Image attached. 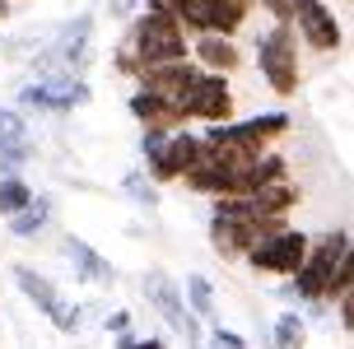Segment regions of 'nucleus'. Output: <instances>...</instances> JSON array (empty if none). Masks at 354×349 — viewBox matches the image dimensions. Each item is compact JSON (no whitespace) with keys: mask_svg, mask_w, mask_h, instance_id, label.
Instances as JSON below:
<instances>
[{"mask_svg":"<svg viewBox=\"0 0 354 349\" xmlns=\"http://www.w3.org/2000/svg\"><path fill=\"white\" fill-rule=\"evenodd\" d=\"M196 75H201V66H196L192 56H187V61H168V66H149V70H140V88L159 93L163 103H168L177 117L187 122L182 103H187V88L196 84Z\"/></svg>","mask_w":354,"mask_h":349,"instance_id":"obj_12","label":"nucleus"},{"mask_svg":"<svg viewBox=\"0 0 354 349\" xmlns=\"http://www.w3.org/2000/svg\"><path fill=\"white\" fill-rule=\"evenodd\" d=\"M126 349H168V345H163V340H154V335H149V340H131V345H126Z\"/></svg>","mask_w":354,"mask_h":349,"instance_id":"obj_26","label":"nucleus"},{"mask_svg":"<svg viewBox=\"0 0 354 349\" xmlns=\"http://www.w3.org/2000/svg\"><path fill=\"white\" fill-rule=\"evenodd\" d=\"M345 256H350V233H345V228H331V233H322L317 243H308V256H303V265L294 270V294L308 298V303L326 298Z\"/></svg>","mask_w":354,"mask_h":349,"instance_id":"obj_3","label":"nucleus"},{"mask_svg":"<svg viewBox=\"0 0 354 349\" xmlns=\"http://www.w3.org/2000/svg\"><path fill=\"white\" fill-rule=\"evenodd\" d=\"M308 243H313V238L299 233V228H280V233L261 238L243 261H248L252 270H261V275H294L303 265V256H308Z\"/></svg>","mask_w":354,"mask_h":349,"instance_id":"obj_8","label":"nucleus"},{"mask_svg":"<svg viewBox=\"0 0 354 349\" xmlns=\"http://www.w3.org/2000/svg\"><path fill=\"white\" fill-rule=\"evenodd\" d=\"M107 331H112V335H126V331H131V312H126V308H117V312L107 317Z\"/></svg>","mask_w":354,"mask_h":349,"instance_id":"obj_25","label":"nucleus"},{"mask_svg":"<svg viewBox=\"0 0 354 349\" xmlns=\"http://www.w3.org/2000/svg\"><path fill=\"white\" fill-rule=\"evenodd\" d=\"M15 279H19V289L28 294V303H37V308L52 317V321H56V326H61L66 335L80 331L84 312H80V308H66V303H61V294H56V284H52L47 275H37L33 265H15Z\"/></svg>","mask_w":354,"mask_h":349,"instance_id":"obj_13","label":"nucleus"},{"mask_svg":"<svg viewBox=\"0 0 354 349\" xmlns=\"http://www.w3.org/2000/svg\"><path fill=\"white\" fill-rule=\"evenodd\" d=\"M210 349H248V340L233 335V331H224V326H214L210 331Z\"/></svg>","mask_w":354,"mask_h":349,"instance_id":"obj_24","label":"nucleus"},{"mask_svg":"<svg viewBox=\"0 0 354 349\" xmlns=\"http://www.w3.org/2000/svg\"><path fill=\"white\" fill-rule=\"evenodd\" d=\"M182 112H187V122H205V126H224L233 122V88L224 75H214V70H201L196 75V84L187 88V103H182Z\"/></svg>","mask_w":354,"mask_h":349,"instance_id":"obj_10","label":"nucleus"},{"mask_svg":"<svg viewBox=\"0 0 354 349\" xmlns=\"http://www.w3.org/2000/svg\"><path fill=\"white\" fill-rule=\"evenodd\" d=\"M33 200V187L24 182L19 173H10V177H0V214L10 219V214H19V209Z\"/></svg>","mask_w":354,"mask_h":349,"instance_id":"obj_19","label":"nucleus"},{"mask_svg":"<svg viewBox=\"0 0 354 349\" xmlns=\"http://www.w3.org/2000/svg\"><path fill=\"white\" fill-rule=\"evenodd\" d=\"M66 256H71V265H75V275L80 279H88V284H112L117 279V265L107 261L98 247H88L84 238H66Z\"/></svg>","mask_w":354,"mask_h":349,"instance_id":"obj_16","label":"nucleus"},{"mask_svg":"<svg viewBox=\"0 0 354 349\" xmlns=\"http://www.w3.org/2000/svg\"><path fill=\"white\" fill-rule=\"evenodd\" d=\"M33 158V144L28 140H19V144H0V177H10L15 168H24Z\"/></svg>","mask_w":354,"mask_h":349,"instance_id":"obj_21","label":"nucleus"},{"mask_svg":"<svg viewBox=\"0 0 354 349\" xmlns=\"http://www.w3.org/2000/svg\"><path fill=\"white\" fill-rule=\"evenodd\" d=\"M168 61H187V33L168 10H145L126 42L117 47V70L122 75H140L149 66H168Z\"/></svg>","mask_w":354,"mask_h":349,"instance_id":"obj_2","label":"nucleus"},{"mask_svg":"<svg viewBox=\"0 0 354 349\" xmlns=\"http://www.w3.org/2000/svg\"><path fill=\"white\" fill-rule=\"evenodd\" d=\"M201 158H205V140L177 126V131H168V144H163V154L149 163V173H154V182H182Z\"/></svg>","mask_w":354,"mask_h":349,"instance_id":"obj_14","label":"nucleus"},{"mask_svg":"<svg viewBox=\"0 0 354 349\" xmlns=\"http://www.w3.org/2000/svg\"><path fill=\"white\" fill-rule=\"evenodd\" d=\"M289 112H261L248 122H224L205 131V149H243V154H270V144L289 131Z\"/></svg>","mask_w":354,"mask_h":349,"instance_id":"obj_6","label":"nucleus"},{"mask_svg":"<svg viewBox=\"0 0 354 349\" xmlns=\"http://www.w3.org/2000/svg\"><path fill=\"white\" fill-rule=\"evenodd\" d=\"M19 140H28L24 112H0V144H19Z\"/></svg>","mask_w":354,"mask_h":349,"instance_id":"obj_22","label":"nucleus"},{"mask_svg":"<svg viewBox=\"0 0 354 349\" xmlns=\"http://www.w3.org/2000/svg\"><path fill=\"white\" fill-rule=\"evenodd\" d=\"M280 228H284V219L280 214H266V209L257 205V196H229V200H214L210 247H214V256L238 261V256H248L261 238L280 233Z\"/></svg>","mask_w":354,"mask_h":349,"instance_id":"obj_1","label":"nucleus"},{"mask_svg":"<svg viewBox=\"0 0 354 349\" xmlns=\"http://www.w3.org/2000/svg\"><path fill=\"white\" fill-rule=\"evenodd\" d=\"M126 191L136 196L140 205H154V200H159V196H154V187H145V177H140V173H126Z\"/></svg>","mask_w":354,"mask_h":349,"instance_id":"obj_23","label":"nucleus"},{"mask_svg":"<svg viewBox=\"0 0 354 349\" xmlns=\"http://www.w3.org/2000/svg\"><path fill=\"white\" fill-rule=\"evenodd\" d=\"M182 303L196 321H210L214 317V284L205 275H187V289H182Z\"/></svg>","mask_w":354,"mask_h":349,"instance_id":"obj_18","label":"nucleus"},{"mask_svg":"<svg viewBox=\"0 0 354 349\" xmlns=\"http://www.w3.org/2000/svg\"><path fill=\"white\" fill-rule=\"evenodd\" d=\"M308 345V326H303L299 312H284L275 321V349H303Z\"/></svg>","mask_w":354,"mask_h":349,"instance_id":"obj_20","label":"nucleus"},{"mask_svg":"<svg viewBox=\"0 0 354 349\" xmlns=\"http://www.w3.org/2000/svg\"><path fill=\"white\" fill-rule=\"evenodd\" d=\"M145 298H149V308H154V312H159L177 335H187V345H201V340H205L201 321L187 312L182 289L173 284V275H168V270H149V275H145Z\"/></svg>","mask_w":354,"mask_h":349,"instance_id":"obj_9","label":"nucleus"},{"mask_svg":"<svg viewBox=\"0 0 354 349\" xmlns=\"http://www.w3.org/2000/svg\"><path fill=\"white\" fill-rule=\"evenodd\" d=\"M257 66H261V79L280 98L299 93V37H294L289 23H275L257 37Z\"/></svg>","mask_w":354,"mask_h":349,"instance_id":"obj_4","label":"nucleus"},{"mask_svg":"<svg viewBox=\"0 0 354 349\" xmlns=\"http://www.w3.org/2000/svg\"><path fill=\"white\" fill-rule=\"evenodd\" d=\"M5 10H10V5H5V0H0V19H5Z\"/></svg>","mask_w":354,"mask_h":349,"instance_id":"obj_27","label":"nucleus"},{"mask_svg":"<svg viewBox=\"0 0 354 349\" xmlns=\"http://www.w3.org/2000/svg\"><path fill=\"white\" fill-rule=\"evenodd\" d=\"M168 15L182 23V33H219L233 37L252 15V0H168Z\"/></svg>","mask_w":354,"mask_h":349,"instance_id":"obj_5","label":"nucleus"},{"mask_svg":"<svg viewBox=\"0 0 354 349\" xmlns=\"http://www.w3.org/2000/svg\"><path fill=\"white\" fill-rule=\"evenodd\" d=\"M192 52V61L201 70H214V75H229V70H238L243 66V52H238V42L233 37H219V33H201L187 47Z\"/></svg>","mask_w":354,"mask_h":349,"instance_id":"obj_15","label":"nucleus"},{"mask_svg":"<svg viewBox=\"0 0 354 349\" xmlns=\"http://www.w3.org/2000/svg\"><path fill=\"white\" fill-rule=\"evenodd\" d=\"M289 28H299V37L313 52H340V42H345L336 15L322 0H289Z\"/></svg>","mask_w":354,"mask_h":349,"instance_id":"obj_11","label":"nucleus"},{"mask_svg":"<svg viewBox=\"0 0 354 349\" xmlns=\"http://www.w3.org/2000/svg\"><path fill=\"white\" fill-rule=\"evenodd\" d=\"M47 219H52V200H47V196H33L19 214H10V233H15V238H37V233L47 228Z\"/></svg>","mask_w":354,"mask_h":349,"instance_id":"obj_17","label":"nucleus"},{"mask_svg":"<svg viewBox=\"0 0 354 349\" xmlns=\"http://www.w3.org/2000/svg\"><path fill=\"white\" fill-rule=\"evenodd\" d=\"M88 103V84L80 75H42L19 88V112H71Z\"/></svg>","mask_w":354,"mask_h":349,"instance_id":"obj_7","label":"nucleus"}]
</instances>
